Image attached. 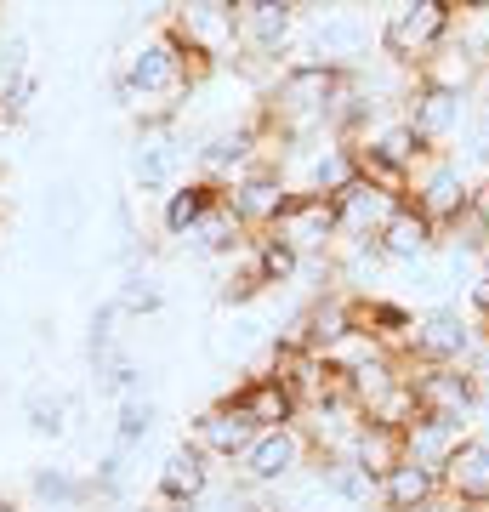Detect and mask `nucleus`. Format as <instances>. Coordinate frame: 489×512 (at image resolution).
<instances>
[{"label":"nucleus","instance_id":"obj_1","mask_svg":"<svg viewBox=\"0 0 489 512\" xmlns=\"http://www.w3.org/2000/svg\"><path fill=\"white\" fill-rule=\"evenodd\" d=\"M188 92H200V74H194L188 52L177 46V35L160 18V29L148 40H137L126 52V63L114 69V103L126 114H143V126H171L177 103Z\"/></svg>","mask_w":489,"mask_h":512},{"label":"nucleus","instance_id":"obj_27","mask_svg":"<svg viewBox=\"0 0 489 512\" xmlns=\"http://www.w3.org/2000/svg\"><path fill=\"white\" fill-rule=\"evenodd\" d=\"M245 262H251V274L262 279L268 291H273V285H296V274L308 268V262L290 251L279 234H251V245H245Z\"/></svg>","mask_w":489,"mask_h":512},{"label":"nucleus","instance_id":"obj_17","mask_svg":"<svg viewBox=\"0 0 489 512\" xmlns=\"http://www.w3.org/2000/svg\"><path fill=\"white\" fill-rule=\"evenodd\" d=\"M228 404L256 421V433H273V427H302V416H308L302 399H296L279 376H268V370L251 376V382H239L234 393H228Z\"/></svg>","mask_w":489,"mask_h":512},{"label":"nucleus","instance_id":"obj_35","mask_svg":"<svg viewBox=\"0 0 489 512\" xmlns=\"http://www.w3.org/2000/svg\"><path fill=\"white\" fill-rule=\"evenodd\" d=\"M0 512H18V507H12V495H0Z\"/></svg>","mask_w":489,"mask_h":512},{"label":"nucleus","instance_id":"obj_15","mask_svg":"<svg viewBox=\"0 0 489 512\" xmlns=\"http://www.w3.org/2000/svg\"><path fill=\"white\" fill-rule=\"evenodd\" d=\"M188 444H194L205 461H228V467H234V461L256 444V421L222 399V404H211V410H200V416H194V433H188Z\"/></svg>","mask_w":489,"mask_h":512},{"label":"nucleus","instance_id":"obj_13","mask_svg":"<svg viewBox=\"0 0 489 512\" xmlns=\"http://www.w3.org/2000/svg\"><path fill=\"white\" fill-rule=\"evenodd\" d=\"M273 234L285 239L302 262H313V256L330 262L336 245H342V234H336V205L319 200V194H296V200L285 205V217L273 222Z\"/></svg>","mask_w":489,"mask_h":512},{"label":"nucleus","instance_id":"obj_28","mask_svg":"<svg viewBox=\"0 0 489 512\" xmlns=\"http://www.w3.org/2000/svg\"><path fill=\"white\" fill-rule=\"evenodd\" d=\"M313 478H319L325 501H342L347 512H364L370 501H376V478L359 473L353 461H319V467H313Z\"/></svg>","mask_w":489,"mask_h":512},{"label":"nucleus","instance_id":"obj_12","mask_svg":"<svg viewBox=\"0 0 489 512\" xmlns=\"http://www.w3.org/2000/svg\"><path fill=\"white\" fill-rule=\"evenodd\" d=\"M188 154L194 148H182V137L171 126H143L137 131V143H131V183L143 188V194H171L177 183H188L182 171H188Z\"/></svg>","mask_w":489,"mask_h":512},{"label":"nucleus","instance_id":"obj_8","mask_svg":"<svg viewBox=\"0 0 489 512\" xmlns=\"http://www.w3.org/2000/svg\"><path fill=\"white\" fill-rule=\"evenodd\" d=\"M222 200L234 205V217L251 228V234H273V222L285 217V205L296 200V183L285 177L279 160H256L251 171H239L234 183L222 188Z\"/></svg>","mask_w":489,"mask_h":512},{"label":"nucleus","instance_id":"obj_6","mask_svg":"<svg viewBox=\"0 0 489 512\" xmlns=\"http://www.w3.org/2000/svg\"><path fill=\"white\" fill-rule=\"evenodd\" d=\"M239 12V63L245 69H273L279 74V57L302 40V6H285V0H234Z\"/></svg>","mask_w":489,"mask_h":512},{"label":"nucleus","instance_id":"obj_31","mask_svg":"<svg viewBox=\"0 0 489 512\" xmlns=\"http://www.w3.org/2000/svg\"><path fill=\"white\" fill-rule=\"evenodd\" d=\"M154 421H160V404H154V399L114 404V450H137V444L154 433Z\"/></svg>","mask_w":489,"mask_h":512},{"label":"nucleus","instance_id":"obj_20","mask_svg":"<svg viewBox=\"0 0 489 512\" xmlns=\"http://www.w3.org/2000/svg\"><path fill=\"white\" fill-rule=\"evenodd\" d=\"M467 439H472L467 421L416 416L410 427H404V461H416V467H433V473H444V467H450V456H455V450H461Z\"/></svg>","mask_w":489,"mask_h":512},{"label":"nucleus","instance_id":"obj_3","mask_svg":"<svg viewBox=\"0 0 489 512\" xmlns=\"http://www.w3.org/2000/svg\"><path fill=\"white\" fill-rule=\"evenodd\" d=\"M165 29L177 35V46L188 52L200 86L211 74H222L228 63H239V12L234 0H188L165 12Z\"/></svg>","mask_w":489,"mask_h":512},{"label":"nucleus","instance_id":"obj_30","mask_svg":"<svg viewBox=\"0 0 489 512\" xmlns=\"http://www.w3.org/2000/svg\"><path fill=\"white\" fill-rule=\"evenodd\" d=\"M120 313L126 319H137V313H160L165 308V279L154 274V268H126V279H120Z\"/></svg>","mask_w":489,"mask_h":512},{"label":"nucleus","instance_id":"obj_10","mask_svg":"<svg viewBox=\"0 0 489 512\" xmlns=\"http://www.w3.org/2000/svg\"><path fill=\"white\" fill-rule=\"evenodd\" d=\"M467 200H472V177L455 154H427V160L410 171V205H416L427 222H438V234L467 211Z\"/></svg>","mask_w":489,"mask_h":512},{"label":"nucleus","instance_id":"obj_2","mask_svg":"<svg viewBox=\"0 0 489 512\" xmlns=\"http://www.w3.org/2000/svg\"><path fill=\"white\" fill-rule=\"evenodd\" d=\"M455 29H461V12H455L450 0H399V6H387V18H381L376 46L393 69L421 74V63L444 52Z\"/></svg>","mask_w":489,"mask_h":512},{"label":"nucleus","instance_id":"obj_19","mask_svg":"<svg viewBox=\"0 0 489 512\" xmlns=\"http://www.w3.org/2000/svg\"><path fill=\"white\" fill-rule=\"evenodd\" d=\"M438 222H427L416 211V205H399L393 211V222L376 234V245H381V256L393 262V268H421V262H433L438 256Z\"/></svg>","mask_w":489,"mask_h":512},{"label":"nucleus","instance_id":"obj_14","mask_svg":"<svg viewBox=\"0 0 489 512\" xmlns=\"http://www.w3.org/2000/svg\"><path fill=\"white\" fill-rule=\"evenodd\" d=\"M205 495H211V461L182 439L177 450H165L160 473H154V501L165 512H194Z\"/></svg>","mask_w":489,"mask_h":512},{"label":"nucleus","instance_id":"obj_24","mask_svg":"<svg viewBox=\"0 0 489 512\" xmlns=\"http://www.w3.org/2000/svg\"><path fill=\"white\" fill-rule=\"evenodd\" d=\"M433 495H444V478L433 467H416V461H399L393 473L376 484V507L381 512H421Z\"/></svg>","mask_w":489,"mask_h":512},{"label":"nucleus","instance_id":"obj_29","mask_svg":"<svg viewBox=\"0 0 489 512\" xmlns=\"http://www.w3.org/2000/svg\"><path fill=\"white\" fill-rule=\"evenodd\" d=\"M29 495H35L40 507H52V512H74V507H86L91 501V478L69 473V467H35Z\"/></svg>","mask_w":489,"mask_h":512},{"label":"nucleus","instance_id":"obj_33","mask_svg":"<svg viewBox=\"0 0 489 512\" xmlns=\"http://www.w3.org/2000/svg\"><path fill=\"white\" fill-rule=\"evenodd\" d=\"M120 490H126V450H109V456L97 461V473H91V495L114 501Z\"/></svg>","mask_w":489,"mask_h":512},{"label":"nucleus","instance_id":"obj_32","mask_svg":"<svg viewBox=\"0 0 489 512\" xmlns=\"http://www.w3.org/2000/svg\"><path fill=\"white\" fill-rule=\"evenodd\" d=\"M69 410H74V399H63V393H29V404H23L35 439H63L69 433Z\"/></svg>","mask_w":489,"mask_h":512},{"label":"nucleus","instance_id":"obj_16","mask_svg":"<svg viewBox=\"0 0 489 512\" xmlns=\"http://www.w3.org/2000/svg\"><path fill=\"white\" fill-rule=\"evenodd\" d=\"M336 234H342V245H359V239H376L387 222H393V211H399L404 200H393V194H381L376 183H347L342 194H336Z\"/></svg>","mask_w":489,"mask_h":512},{"label":"nucleus","instance_id":"obj_7","mask_svg":"<svg viewBox=\"0 0 489 512\" xmlns=\"http://www.w3.org/2000/svg\"><path fill=\"white\" fill-rule=\"evenodd\" d=\"M399 114H404V126L416 131V143L427 148V154H450V143H461V131H467V120H472V97L416 80V86L404 92Z\"/></svg>","mask_w":489,"mask_h":512},{"label":"nucleus","instance_id":"obj_5","mask_svg":"<svg viewBox=\"0 0 489 512\" xmlns=\"http://www.w3.org/2000/svg\"><path fill=\"white\" fill-rule=\"evenodd\" d=\"M484 342V330L472 325L461 308L438 302V308H421L416 313V330L404 342V365L410 370H427V365H472V353Z\"/></svg>","mask_w":489,"mask_h":512},{"label":"nucleus","instance_id":"obj_4","mask_svg":"<svg viewBox=\"0 0 489 512\" xmlns=\"http://www.w3.org/2000/svg\"><path fill=\"white\" fill-rule=\"evenodd\" d=\"M381 29H370L359 6H302V52L296 63H325V69L359 74Z\"/></svg>","mask_w":489,"mask_h":512},{"label":"nucleus","instance_id":"obj_9","mask_svg":"<svg viewBox=\"0 0 489 512\" xmlns=\"http://www.w3.org/2000/svg\"><path fill=\"white\" fill-rule=\"evenodd\" d=\"M313 444L302 427H273V433H256V444L234 461V473L245 490H285L290 478L308 467Z\"/></svg>","mask_w":489,"mask_h":512},{"label":"nucleus","instance_id":"obj_21","mask_svg":"<svg viewBox=\"0 0 489 512\" xmlns=\"http://www.w3.org/2000/svg\"><path fill=\"white\" fill-rule=\"evenodd\" d=\"M438 478H444V495L467 501L472 512H489V433H472Z\"/></svg>","mask_w":489,"mask_h":512},{"label":"nucleus","instance_id":"obj_25","mask_svg":"<svg viewBox=\"0 0 489 512\" xmlns=\"http://www.w3.org/2000/svg\"><path fill=\"white\" fill-rule=\"evenodd\" d=\"M342 461H353L359 473H370L381 484V478L404 461V433L399 427H381V421H359V433H353V444H347Z\"/></svg>","mask_w":489,"mask_h":512},{"label":"nucleus","instance_id":"obj_18","mask_svg":"<svg viewBox=\"0 0 489 512\" xmlns=\"http://www.w3.org/2000/svg\"><path fill=\"white\" fill-rule=\"evenodd\" d=\"M296 154H302V177H296V194H319V200H336L347 183H359L353 143H342V137L308 143V148H296Z\"/></svg>","mask_w":489,"mask_h":512},{"label":"nucleus","instance_id":"obj_11","mask_svg":"<svg viewBox=\"0 0 489 512\" xmlns=\"http://www.w3.org/2000/svg\"><path fill=\"white\" fill-rule=\"evenodd\" d=\"M410 393H416L421 416H450V421H472L484 410L489 387L472 376L467 365H427L410 370Z\"/></svg>","mask_w":489,"mask_h":512},{"label":"nucleus","instance_id":"obj_34","mask_svg":"<svg viewBox=\"0 0 489 512\" xmlns=\"http://www.w3.org/2000/svg\"><path fill=\"white\" fill-rule=\"evenodd\" d=\"M421 512H472V507H467V501H455V495H433Z\"/></svg>","mask_w":489,"mask_h":512},{"label":"nucleus","instance_id":"obj_23","mask_svg":"<svg viewBox=\"0 0 489 512\" xmlns=\"http://www.w3.org/2000/svg\"><path fill=\"white\" fill-rule=\"evenodd\" d=\"M205 348H211L217 365H245L256 348H273V342H268V325H262L251 308H234V313L217 319V330L205 336Z\"/></svg>","mask_w":489,"mask_h":512},{"label":"nucleus","instance_id":"obj_22","mask_svg":"<svg viewBox=\"0 0 489 512\" xmlns=\"http://www.w3.org/2000/svg\"><path fill=\"white\" fill-rule=\"evenodd\" d=\"M245 245H251V228L234 217V205H228V200L211 205V211H205L194 228H188V239H182V251H188V256H205V262H222V256L245 251Z\"/></svg>","mask_w":489,"mask_h":512},{"label":"nucleus","instance_id":"obj_26","mask_svg":"<svg viewBox=\"0 0 489 512\" xmlns=\"http://www.w3.org/2000/svg\"><path fill=\"white\" fill-rule=\"evenodd\" d=\"M217 200H222V188H217V183H205V177H188V183H177V188H171V194L160 200V228L182 245V239H188V228H194V222H200Z\"/></svg>","mask_w":489,"mask_h":512}]
</instances>
